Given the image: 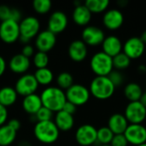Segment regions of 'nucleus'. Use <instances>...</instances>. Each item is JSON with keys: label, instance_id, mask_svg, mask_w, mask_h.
<instances>
[{"label": "nucleus", "instance_id": "f257e3e1", "mask_svg": "<svg viewBox=\"0 0 146 146\" xmlns=\"http://www.w3.org/2000/svg\"><path fill=\"white\" fill-rule=\"evenodd\" d=\"M39 96L43 106L53 113L62 110V108L67 102L65 92L58 86H48L42 91Z\"/></svg>", "mask_w": 146, "mask_h": 146}, {"label": "nucleus", "instance_id": "f03ea898", "mask_svg": "<svg viewBox=\"0 0 146 146\" xmlns=\"http://www.w3.org/2000/svg\"><path fill=\"white\" fill-rule=\"evenodd\" d=\"M89 91L95 98L107 100L114 95L115 87L108 76H96L91 81Z\"/></svg>", "mask_w": 146, "mask_h": 146}, {"label": "nucleus", "instance_id": "7ed1b4c3", "mask_svg": "<svg viewBox=\"0 0 146 146\" xmlns=\"http://www.w3.org/2000/svg\"><path fill=\"white\" fill-rule=\"evenodd\" d=\"M60 131L56 127L53 121H38L35 123L33 128V134L35 138L43 144H53L59 137Z\"/></svg>", "mask_w": 146, "mask_h": 146}, {"label": "nucleus", "instance_id": "20e7f679", "mask_svg": "<svg viewBox=\"0 0 146 146\" xmlns=\"http://www.w3.org/2000/svg\"><path fill=\"white\" fill-rule=\"evenodd\" d=\"M20 27V38L19 40L25 44H29L30 40L36 36L40 32V22L38 19L35 16L30 15L27 16L19 22Z\"/></svg>", "mask_w": 146, "mask_h": 146}, {"label": "nucleus", "instance_id": "39448f33", "mask_svg": "<svg viewBox=\"0 0 146 146\" xmlns=\"http://www.w3.org/2000/svg\"><path fill=\"white\" fill-rule=\"evenodd\" d=\"M90 67L97 76H108L114 70L113 58L104 51H98L92 56Z\"/></svg>", "mask_w": 146, "mask_h": 146}, {"label": "nucleus", "instance_id": "423d86ee", "mask_svg": "<svg viewBox=\"0 0 146 146\" xmlns=\"http://www.w3.org/2000/svg\"><path fill=\"white\" fill-rule=\"evenodd\" d=\"M67 101L76 107L86 104L90 99V91L86 86L80 84H74L65 92Z\"/></svg>", "mask_w": 146, "mask_h": 146}, {"label": "nucleus", "instance_id": "0eeeda50", "mask_svg": "<svg viewBox=\"0 0 146 146\" xmlns=\"http://www.w3.org/2000/svg\"><path fill=\"white\" fill-rule=\"evenodd\" d=\"M124 116L129 124H142L146 119V108L140 101L129 102L125 108Z\"/></svg>", "mask_w": 146, "mask_h": 146}, {"label": "nucleus", "instance_id": "6e6552de", "mask_svg": "<svg viewBox=\"0 0 146 146\" xmlns=\"http://www.w3.org/2000/svg\"><path fill=\"white\" fill-rule=\"evenodd\" d=\"M14 88L18 95L24 98L28 95L34 94L38 88V84L33 74H25L18 78Z\"/></svg>", "mask_w": 146, "mask_h": 146}, {"label": "nucleus", "instance_id": "1a4fd4ad", "mask_svg": "<svg viewBox=\"0 0 146 146\" xmlns=\"http://www.w3.org/2000/svg\"><path fill=\"white\" fill-rule=\"evenodd\" d=\"M20 38L19 22L7 20L0 23V39L8 44H14Z\"/></svg>", "mask_w": 146, "mask_h": 146}, {"label": "nucleus", "instance_id": "9d476101", "mask_svg": "<svg viewBox=\"0 0 146 146\" xmlns=\"http://www.w3.org/2000/svg\"><path fill=\"white\" fill-rule=\"evenodd\" d=\"M98 129L91 124H84L77 128L75 140L81 146H91L97 143Z\"/></svg>", "mask_w": 146, "mask_h": 146}, {"label": "nucleus", "instance_id": "9b49d317", "mask_svg": "<svg viewBox=\"0 0 146 146\" xmlns=\"http://www.w3.org/2000/svg\"><path fill=\"white\" fill-rule=\"evenodd\" d=\"M145 50V44L140 37H131L125 41L122 47V52L131 60L140 58Z\"/></svg>", "mask_w": 146, "mask_h": 146}, {"label": "nucleus", "instance_id": "f8f14e48", "mask_svg": "<svg viewBox=\"0 0 146 146\" xmlns=\"http://www.w3.org/2000/svg\"><path fill=\"white\" fill-rule=\"evenodd\" d=\"M124 136L129 145H141L146 143V127L142 124H129Z\"/></svg>", "mask_w": 146, "mask_h": 146}, {"label": "nucleus", "instance_id": "ddd939ff", "mask_svg": "<svg viewBox=\"0 0 146 146\" xmlns=\"http://www.w3.org/2000/svg\"><path fill=\"white\" fill-rule=\"evenodd\" d=\"M82 41L89 46H98L103 44L105 34L104 32L97 26H86L81 33Z\"/></svg>", "mask_w": 146, "mask_h": 146}, {"label": "nucleus", "instance_id": "4468645a", "mask_svg": "<svg viewBox=\"0 0 146 146\" xmlns=\"http://www.w3.org/2000/svg\"><path fill=\"white\" fill-rule=\"evenodd\" d=\"M68 24V19L67 15L61 10H56L54 11L48 19L47 30L56 35L62 33L67 28Z\"/></svg>", "mask_w": 146, "mask_h": 146}, {"label": "nucleus", "instance_id": "2eb2a0df", "mask_svg": "<svg viewBox=\"0 0 146 146\" xmlns=\"http://www.w3.org/2000/svg\"><path fill=\"white\" fill-rule=\"evenodd\" d=\"M56 44V35L47 29L39 32L35 38V46L38 51L47 53L55 47Z\"/></svg>", "mask_w": 146, "mask_h": 146}, {"label": "nucleus", "instance_id": "dca6fc26", "mask_svg": "<svg viewBox=\"0 0 146 146\" xmlns=\"http://www.w3.org/2000/svg\"><path fill=\"white\" fill-rule=\"evenodd\" d=\"M123 22L124 15L120 9H111L106 10L103 15V24L109 30L115 31L121 28Z\"/></svg>", "mask_w": 146, "mask_h": 146}, {"label": "nucleus", "instance_id": "f3484780", "mask_svg": "<svg viewBox=\"0 0 146 146\" xmlns=\"http://www.w3.org/2000/svg\"><path fill=\"white\" fill-rule=\"evenodd\" d=\"M68 54L72 61L75 62H81L87 56L88 54L87 45L81 39L74 40L68 45Z\"/></svg>", "mask_w": 146, "mask_h": 146}, {"label": "nucleus", "instance_id": "a211bd4d", "mask_svg": "<svg viewBox=\"0 0 146 146\" xmlns=\"http://www.w3.org/2000/svg\"><path fill=\"white\" fill-rule=\"evenodd\" d=\"M30 58L26 57L21 53L14 55L9 61V68L17 74H25L30 68Z\"/></svg>", "mask_w": 146, "mask_h": 146}, {"label": "nucleus", "instance_id": "6ab92c4d", "mask_svg": "<svg viewBox=\"0 0 146 146\" xmlns=\"http://www.w3.org/2000/svg\"><path fill=\"white\" fill-rule=\"evenodd\" d=\"M102 45V49L105 54L109 55L110 56H111L112 58L114 56H115L116 55L120 54L121 52H122V47H123V44L121 42V40L115 36V35H110L108 37H105Z\"/></svg>", "mask_w": 146, "mask_h": 146}, {"label": "nucleus", "instance_id": "aec40b11", "mask_svg": "<svg viewBox=\"0 0 146 146\" xmlns=\"http://www.w3.org/2000/svg\"><path fill=\"white\" fill-rule=\"evenodd\" d=\"M128 125L129 123L127 121L124 115L120 113H115L110 115L108 121L107 127L110 129V131L114 133V135H116V134H124Z\"/></svg>", "mask_w": 146, "mask_h": 146}, {"label": "nucleus", "instance_id": "412c9836", "mask_svg": "<svg viewBox=\"0 0 146 146\" xmlns=\"http://www.w3.org/2000/svg\"><path fill=\"white\" fill-rule=\"evenodd\" d=\"M92 14L91 11L85 6V4H80L79 6L74 7L72 14V18L74 22L80 27H86L91 20Z\"/></svg>", "mask_w": 146, "mask_h": 146}, {"label": "nucleus", "instance_id": "4be33fe9", "mask_svg": "<svg viewBox=\"0 0 146 146\" xmlns=\"http://www.w3.org/2000/svg\"><path fill=\"white\" fill-rule=\"evenodd\" d=\"M43 107L40 96L34 93L24 97L22 100V109L30 115H35L36 113Z\"/></svg>", "mask_w": 146, "mask_h": 146}, {"label": "nucleus", "instance_id": "5701e85b", "mask_svg": "<svg viewBox=\"0 0 146 146\" xmlns=\"http://www.w3.org/2000/svg\"><path fill=\"white\" fill-rule=\"evenodd\" d=\"M54 123L56 124L59 131L68 132L74 127V119L72 115L68 114L63 110H61L56 113Z\"/></svg>", "mask_w": 146, "mask_h": 146}, {"label": "nucleus", "instance_id": "b1692460", "mask_svg": "<svg viewBox=\"0 0 146 146\" xmlns=\"http://www.w3.org/2000/svg\"><path fill=\"white\" fill-rule=\"evenodd\" d=\"M18 94L12 86H3L0 88V104L4 107H9L15 104Z\"/></svg>", "mask_w": 146, "mask_h": 146}, {"label": "nucleus", "instance_id": "393cba45", "mask_svg": "<svg viewBox=\"0 0 146 146\" xmlns=\"http://www.w3.org/2000/svg\"><path fill=\"white\" fill-rule=\"evenodd\" d=\"M124 96L129 102H136L139 101L144 92L142 87L139 84L136 82H130L128 83L124 88Z\"/></svg>", "mask_w": 146, "mask_h": 146}, {"label": "nucleus", "instance_id": "a878e982", "mask_svg": "<svg viewBox=\"0 0 146 146\" xmlns=\"http://www.w3.org/2000/svg\"><path fill=\"white\" fill-rule=\"evenodd\" d=\"M7 20H12L17 22L21 21V13L15 8H10L8 5H0V21H4Z\"/></svg>", "mask_w": 146, "mask_h": 146}, {"label": "nucleus", "instance_id": "bb28decb", "mask_svg": "<svg viewBox=\"0 0 146 146\" xmlns=\"http://www.w3.org/2000/svg\"><path fill=\"white\" fill-rule=\"evenodd\" d=\"M17 132L12 129L8 124L0 127V146L12 145L16 139Z\"/></svg>", "mask_w": 146, "mask_h": 146}, {"label": "nucleus", "instance_id": "cd10ccee", "mask_svg": "<svg viewBox=\"0 0 146 146\" xmlns=\"http://www.w3.org/2000/svg\"><path fill=\"white\" fill-rule=\"evenodd\" d=\"M33 75L38 86H49L54 80V74L52 71L48 68L37 69Z\"/></svg>", "mask_w": 146, "mask_h": 146}, {"label": "nucleus", "instance_id": "c85d7f7f", "mask_svg": "<svg viewBox=\"0 0 146 146\" xmlns=\"http://www.w3.org/2000/svg\"><path fill=\"white\" fill-rule=\"evenodd\" d=\"M85 6L91 11L92 14H99L105 12L110 5L109 0H86Z\"/></svg>", "mask_w": 146, "mask_h": 146}, {"label": "nucleus", "instance_id": "c756f323", "mask_svg": "<svg viewBox=\"0 0 146 146\" xmlns=\"http://www.w3.org/2000/svg\"><path fill=\"white\" fill-rule=\"evenodd\" d=\"M114 137V133L108 127H102L97 132V143L100 145H110Z\"/></svg>", "mask_w": 146, "mask_h": 146}, {"label": "nucleus", "instance_id": "7c9ffc66", "mask_svg": "<svg viewBox=\"0 0 146 146\" xmlns=\"http://www.w3.org/2000/svg\"><path fill=\"white\" fill-rule=\"evenodd\" d=\"M131 64V59L123 52L113 57V66L115 70L122 71L127 69Z\"/></svg>", "mask_w": 146, "mask_h": 146}, {"label": "nucleus", "instance_id": "2f4dec72", "mask_svg": "<svg viewBox=\"0 0 146 146\" xmlns=\"http://www.w3.org/2000/svg\"><path fill=\"white\" fill-rule=\"evenodd\" d=\"M56 83L60 89L68 90L74 85V77L68 72H62L57 75Z\"/></svg>", "mask_w": 146, "mask_h": 146}, {"label": "nucleus", "instance_id": "473e14b6", "mask_svg": "<svg viewBox=\"0 0 146 146\" xmlns=\"http://www.w3.org/2000/svg\"><path fill=\"white\" fill-rule=\"evenodd\" d=\"M52 3L50 0H34L33 2V8L34 11L39 15H45L50 12Z\"/></svg>", "mask_w": 146, "mask_h": 146}, {"label": "nucleus", "instance_id": "72a5a7b5", "mask_svg": "<svg viewBox=\"0 0 146 146\" xmlns=\"http://www.w3.org/2000/svg\"><path fill=\"white\" fill-rule=\"evenodd\" d=\"M49 60L50 59H49L48 54L45 52H42V51L36 52L33 55V64L37 68V69L47 68L49 64Z\"/></svg>", "mask_w": 146, "mask_h": 146}, {"label": "nucleus", "instance_id": "f704fd0d", "mask_svg": "<svg viewBox=\"0 0 146 146\" xmlns=\"http://www.w3.org/2000/svg\"><path fill=\"white\" fill-rule=\"evenodd\" d=\"M53 112L48 110L45 107H42L34 115L36 121H52L53 117Z\"/></svg>", "mask_w": 146, "mask_h": 146}, {"label": "nucleus", "instance_id": "c9c22d12", "mask_svg": "<svg viewBox=\"0 0 146 146\" xmlns=\"http://www.w3.org/2000/svg\"><path fill=\"white\" fill-rule=\"evenodd\" d=\"M110 80L113 83V85L115 86V87H118L121 86L123 82H124V77L121 74V71L118 70H113L109 75H108Z\"/></svg>", "mask_w": 146, "mask_h": 146}, {"label": "nucleus", "instance_id": "e433bc0d", "mask_svg": "<svg viewBox=\"0 0 146 146\" xmlns=\"http://www.w3.org/2000/svg\"><path fill=\"white\" fill-rule=\"evenodd\" d=\"M129 145L124 134L114 135L113 139L110 143L111 146H127Z\"/></svg>", "mask_w": 146, "mask_h": 146}, {"label": "nucleus", "instance_id": "4c0bfd02", "mask_svg": "<svg viewBox=\"0 0 146 146\" xmlns=\"http://www.w3.org/2000/svg\"><path fill=\"white\" fill-rule=\"evenodd\" d=\"M21 54L23 56H25L27 58H30L31 56H33L34 55V48L33 45H31L30 44H25L22 48L21 50Z\"/></svg>", "mask_w": 146, "mask_h": 146}, {"label": "nucleus", "instance_id": "58836bf2", "mask_svg": "<svg viewBox=\"0 0 146 146\" xmlns=\"http://www.w3.org/2000/svg\"><path fill=\"white\" fill-rule=\"evenodd\" d=\"M8 120V110L6 107L0 104V127L5 125Z\"/></svg>", "mask_w": 146, "mask_h": 146}, {"label": "nucleus", "instance_id": "ea45409f", "mask_svg": "<svg viewBox=\"0 0 146 146\" xmlns=\"http://www.w3.org/2000/svg\"><path fill=\"white\" fill-rule=\"evenodd\" d=\"M76 109H77V107H76L74 104H71V103H69V102L67 101V102L65 103L63 108H62V110L65 111L66 113L70 114V115H73L76 112Z\"/></svg>", "mask_w": 146, "mask_h": 146}, {"label": "nucleus", "instance_id": "a19ab883", "mask_svg": "<svg viewBox=\"0 0 146 146\" xmlns=\"http://www.w3.org/2000/svg\"><path fill=\"white\" fill-rule=\"evenodd\" d=\"M7 124H8L12 129H14V130L16 131V132H18V131L20 130L21 127V121H18L17 119H11V120H9V121H8Z\"/></svg>", "mask_w": 146, "mask_h": 146}, {"label": "nucleus", "instance_id": "79ce46f5", "mask_svg": "<svg viewBox=\"0 0 146 146\" xmlns=\"http://www.w3.org/2000/svg\"><path fill=\"white\" fill-rule=\"evenodd\" d=\"M6 67H7V65H6L5 59L2 56H0V77H2L3 74H4V72L6 70Z\"/></svg>", "mask_w": 146, "mask_h": 146}, {"label": "nucleus", "instance_id": "37998d69", "mask_svg": "<svg viewBox=\"0 0 146 146\" xmlns=\"http://www.w3.org/2000/svg\"><path fill=\"white\" fill-rule=\"evenodd\" d=\"M138 71L140 73V74H145L146 73V66L145 64H140L139 67H138Z\"/></svg>", "mask_w": 146, "mask_h": 146}, {"label": "nucleus", "instance_id": "c03bdc74", "mask_svg": "<svg viewBox=\"0 0 146 146\" xmlns=\"http://www.w3.org/2000/svg\"><path fill=\"white\" fill-rule=\"evenodd\" d=\"M139 101H140V103L146 108V92H145L143 93V95H142V97H141V98H140Z\"/></svg>", "mask_w": 146, "mask_h": 146}, {"label": "nucleus", "instance_id": "a18cd8bd", "mask_svg": "<svg viewBox=\"0 0 146 146\" xmlns=\"http://www.w3.org/2000/svg\"><path fill=\"white\" fill-rule=\"evenodd\" d=\"M140 38L142 39V41L144 42V44H145L146 45V30L143 32V33L141 34V37H140Z\"/></svg>", "mask_w": 146, "mask_h": 146}, {"label": "nucleus", "instance_id": "49530a36", "mask_svg": "<svg viewBox=\"0 0 146 146\" xmlns=\"http://www.w3.org/2000/svg\"><path fill=\"white\" fill-rule=\"evenodd\" d=\"M19 146H31L30 143L27 142V141H21L20 144H19Z\"/></svg>", "mask_w": 146, "mask_h": 146}, {"label": "nucleus", "instance_id": "de8ad7c7", "mask_svg": "<svg viewBox=\"0 0 146 146\" xmlns=\"http://www.w3.org/2000/svg\"><path fill=\"white\" fill-rule=\"evenodd\" d=\"M123 3H124L125 5H126V4H127V1L123 0V1H119V2H118V4H120L121 6H122V4H123Z\"/></svg>", "mask_w": 146, "mask_h": 146}, {"label": "nucleus", "instance_id": "09e8293b", "mask_svg": "<svg viewBox=\"0 0 146 146\" xmlns=\"http://www.w3.org/2000/svg\"><path fill=\"white\" fill-rule=\"evenodd\" d=\"M139 146H146V143L145 144H143V145H139Z\"/></svg>", "mask_w": 146, "mask_h": 146}, {"label": "nucleus", "instance_id": "8fccbe9b", "mask_svg": "<svg viewBox=\"0 0 146 146\" xmlns=\"http://www.w3.org/2000/svg\"><path fill=\"white\" fill-rule=\"evenodd\" d=\"M100 146H111L110 145H100Z\"/></svg>", "mask_w": 146, "mask_h": 146}, {"label": "nucleus", "instance_id": "3c124183", "mask_svg": "<svg viewBox=\"0 0 146 146\" xmlns=\"http://www.w3.org/2000/svg\"><path fill=\"white\" fill-rule=\"evenodd\" d=\"M145 86H146V79H145Z\"/></svg>", "mask_w": 146, "mask_h": 146}]
</instances>
